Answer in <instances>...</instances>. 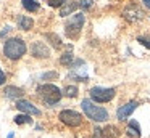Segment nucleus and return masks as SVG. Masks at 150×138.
<instances>
[{
	"mask_svg": "<svg viewBox=\"0 0 150 138\" xmlns=\"http://www.w3.org/2000/svg\"><path fill=\"white\" fill-rule=\"evenodd\" d=\"M36 95L39 96V99L47 106H55L60 103V99L63 98V92L53 83H40L36 88Z\"/></svg>",
	"mask_w": 150,
	"mask_h": 138,
	"instance_id": "1",
	"label": "nucleus"
},
{
	"mask_svg": "<svg viewBox=\"0 0 150 138\" xmlns=\"http://www.w3.org/2000/svg\"><path fill=\"white\" fill-rule=\"evenodd\" d=\"M81 108H82V112L86 114V117L91 119L92 122H107L110 119V114L108 111L103 108V106H98L97 103H94L91 98H84L81 101Z\"/></svg>",
	"mask_w": 150,
	"mask_h": 138,
	"instance_id": "2",
	"label": "nucleus"
},
{
	"mask_svg": "<svg viewBox=\"0 0 150 138\" xmlns=\"http://www.w3.org/2000/svg\"><path fill=\"white\" fill-rule=\"evenodd\" d=\"M28 47H26V42L20 37H11L7 39L4 43V55L5 58H8L10 61H18L26 55Z\"/></svg>",
	"mask_w": 150,
	"mask_h": 138,
	"instance_id": "3",
	"label": "nucleus"
},
{
	"mask_svg": "<svg viewBox=\"0 0 150 138\" xmlns=\"http://www.w3.org/2000/svg\"><path fill=\"white\" fill-rule=\"evenodd\" d=\"M84 22H86V15L84 13H76L73 15L68 21L65 22V34L68 39L71 40H76L81 34L82 27H84Z\"/></svg>",
	"mask_w": 150,
	"mask_h": 138,
	"instance_id": "4",
	"label": "nucleus"
},
{
	"mask_svg": "<svg viewBox=\"0 0 150 138\" xmlns=\"http://www.w3.org/2000/svg\"><path fill=\"white\" fill-rule=\"evenodd\" d=\"M115 95H116V90L115 88H107V87H92L91 90H89V96H91V99L94 103H97V104H102V103H110L111 99L115 98Z\"/></svg>",
	"mask_w": 150,
	"mask_h": 138,
	"instance_id": "5",
	"label": "nucleus"
},
{
	"mask_svg": "<svg viewBox=\"0 0 150 138\" xmlns=\"http://www.w3.org/2000/svg\"><path fill=\"white\" fill-rule=\"evenodd\" d=\"M58 119L62 124H65L66 127L69 128H76V127H81L84 124V117H82L81 112L74 111V109H63L60 111Z\"/></svg>",
	"mask_w": 150,
	"mask_h": 138,
	"instance_id": "6",
	"label": "nucleus"
},
{
	"mask_svg": "<svg viewBox=\"0 0 150 138\" xmlns=\"http://www.w3.org/2000/svg\"><path fill=\"white\" fill-rule=\"evenodd\" d=\"M31 56L36 60H49L50 58V48L47 47L45 42L36 40L31 43Z\"/></svg>",
	"mask_w": 150,
	"mask_h": 138,
	"instance_id": "7",
	"label": "nucleus"
},
{
	"mask_svg": "<svg viewBox=\"0 0 150 138\" xmlns=\"http://www.w3.org/2000/svg\"><path fill=\"white\" fill-rule=\"evenodd\" d=\"M139 108V103L137 101H127V103H124V104H121V106H118V109H116V119L120 122H124V120H127V119L132 116V112L136 111V109Z\"/></svg>",
	"mask_w": 150,
	"mask_h": 138,
	"instance_id": "8",
	"label": "nucleus"
},
{
	"mask_svg": "<svg viewBox=\"0 0 150 138\" xmlns=\"http://www.w3.org/2000/svg\"><path fill=\"white\" fill-rule=\"evenodd\" d=\"M123 16L129 22H136V21H142V19H144V11L137 5H134V3H132V5H129V6L124 8Z\"/></svg>",
	"mask_w": 150,
	"mask_h": 138,
	"instance_id": "9",
	"label": "nucleus"
},
{
	"mask_svg": "<svg viewBox=\"0 0 150 138\" xmlns=\"http://www.w3.org/2000/svg\"><path fill=\"white\" fill-rule=\"evenodd\" d=\"M16 109H18V111H21L23 114H29V116H40V114H42L37 106H34L31 101L23 99V98L16 101Z\"/></svg>",
	"mask_w": 150,
	"mask_h": 138,
	"instance_id": "10",
	"label": "nucleus"
},
{
	"mask_svg": "<svg viewBox=\"0 0 150 138\" xmlns=\"http://www.w3.org/2000/svg\"><path fill=\"white\" fill-rule=\"evenodd\" d=\"M124 133H126L127 138H139L140 135H142V130H140L139 122L134 120V119H131V120L127 122V125H126V130H124Z\"/></svg>",
	"mask_w": 150,
	"mask_h": 138,
	"instance_id": "11",
	"label": "nucleus"
},
{
	"mask_svg": "<svg viewBox=\"0 0 150 138\" xmlns=\"http://www.w3.org/2000/svg\"><path fill=\"white\" fill-rule=\"evenodd\" d=\"M23 95H24V90L20 88V87H16V85H8L4 88V96L8 99H16L18 101V99H21Z\"/></svg>",
	"mask_w": 150,
	"mask_h": 138,
	"instance_id": "12",
	"label": "nucleus"
},
{
	"mask_svg": "<svg viewBox=\"0 0 150 138\" xmlns=\"http://www.w3.org/2000/svg\"><path fill=\"white\" fill-rule=\"evenodd\" d=\"M16 24L21 31H31L34 26V21L31 16H24V15H18L16 16Z\"/></svg>",
	"mask_w": 150,
	"mask_h": 138,
	"instance_id": "13",
	"label": "nucleus"
},
{
	"mask_svg": "<svg viewBox=\"0 0 150 138\" xmlns=\"http://www.w3.org/2000/svg\"><path fill=\"white\" fill-rule=\"evenodd\" d=\"M78 8H79V2L68 0V2L60 8V16H68V15H71V13H74Z\"/></svg>",
	"mask_w": 150,
	"mask_h": 138,
	"instance_id": "14",
	"label": "nucleus"
},
{
	"mask_svg": "<svg viewBox=\"0 0 150 138\" xmlns=\"http://www.w3.org/2000/svg\"><path fill=\"white\" fill-rule=\"evenodd\" d=\"M44 37L47 39V42H49V43L55 48V50H60V48L63 47L62 39H60V35L55 34V32H47V34H44Z\"/></svg>",
	"mask_w": 150,
	"mask_h": 138,
	"instance_id": "15",
	"label": "nucleus"
},
{
	"mask_svg": "<svg viewBox=\"0 0 150 138\" xmlns=\"http://www.w3.org/2000/svg\"><path fill=\"white\" fill-rule=\"evenodd\" d=\"M121 130L116 125H107L105 128H102V138H120Z\"/></svg>",
	"mask_w": 150,
	"mask_h": 138,
	"instance_id": "16",
	"label": "nucleus"
},
{
	"mask_svg": "<svg viewBox=\"0 0 150 138\" xmlns=\"http://www.w3.org/2000/svg\"><path fill=\"white\" fill-rule=\"evenodd\" d=\"M58 63L62 64V66H65V67H71L73 63H74V55H73V51H71V50L65 51V53L60 56Z\"/></svg>",
	"mask_w": 150,
	"mask_h": 138,
	"instance_id": "17",
	"label": "nucleus"
},
{
	"mask_svg": "<svg viewBox=\"0 0 150 138\" xmlns=\"http://www.w3.org/2000/svg\"><path fill=\"white\" fill-rule=\"evenodd\" d=\"M21 3H23L24 10L29 13H36L40 10V3L37 0H21Z\"/></svg>",
	"mask_w": 150,
	"mask_h": 138,
	"instance_id": "18",
	"label": "nucleus"
},
{
	"mask_svg": "<svg viewBox=\"0 0 150 138\" xmlns=\"http://www.w3.org/2000/svg\"><path fill=\"white\" fill-rule=\"evenodd\" d=\"M13 122L16 125H24V124H33V117H31L29 114H18V116H15L13 117Z\"/></svg>",
	"mask_w": 150,
	"mask_h": 138,
	"instance_id": "19",
	"label": "nucleus"
},
{
	"mask_svg": "<svg viewBox=\"0 0 150 138\" xmlns=\"http://www.w3.org/2000/svg\"><path fill=\"white\" fill-rule=\"evenodd\" d=\"M62 92H63V96H66V98H76L79 95V90L76 85H66Z\"/></svg>",
	"mask_w": 150,
	"mask_h": 138,
	"instance_id": "20",
	"label": "nucleus"
},
{
	"mask_svg": "<svg viewBox=\"0 0 150 138\" xmlns=\"http://www.w3.org/2000/svg\"><path fill=\"white\" fill-rule=\"evenodd\" d=\"M68 79H73L76 82H87L89 77H87V74H79L78 69H73V72H69Z\"/></svg>",
	"mask_w": 150,
	"mask_h": 138,
	"instance_id": "21",
	"label": "nucleus"
},
{
	"mask_svg": "<svg viewBox=\"0 0 150 138\" xmlns=\"http://www.w3.org/2000/svg\"><path fill=\"white\" fill-rule=\"evenodd\" d=\"M58 79V72L57 71H49V72L40 74V80H55Z\"/></svg>",
	"mask_w": 150,
	"mask_h": 138,
	"instance_id": "22",
	"label": "nucleus"
},
{
	"mask_svg": "<svg viewBox=\"0 0 150 138\" xmlns=\"http://www.w3.org/2000/svg\"><path fill=\"white\" fill-rule=\"evenodd\" d=\"M137 42H139L142 47H145L150 50V35H139V37H137Z\"/></svg>",
	"mask_w": 150,
	"mask_h": 138,
	"instance_id": "23",
	"label": "nucleus"
},
{
	"mask_svg": "<svg viewBox=\"0 0 150 138\" xmlns=\"http://www.w3.org/2000/svg\"><path fill=\"white\" fill-rule=\"evenodd\" d=\"M47 3H49L50 6H52V8H62L63 5H65L66 2H68V0H45Z\"/></svg>",
	"mask_w": 150,
	"mask_h": 138,
	"instance_id": "24",
	"label": "nucleus"
},
{
	"mask_svg": "<svg viewBox=\"0 0 150 138\" xmlns=\"http://www.w3.org/2000/svg\"><path fill=\"white\" fill-rule=\"evenodd\" d=\"M92 3H94V0H79V6L82 10H89L92 6Z\"/></svg>",
	"mask_w": 150,
	"mask_h": 138,
	"instance_id": "25",
	"label": "nucleus"
},
{
	"mask_svg": "<svg viewBox=\"0 0 150 138\" xmlns=\"http://www.w3.org/2000/svg\"><path fill=\"white\" fill-rule=\"evenodd\" d=\"M92 138H102V128H100V127H94V133H92Z\"/></svg>",
	"mask_w": 150,
	"mask_h": 138,
	"instance_id": "26",
	"label": "nucleus"
},
{
	"mask_svg": "<svg viewBox=\"0 0 150 138\" xmlns=\"http://www.w3.org/2000/svg\"><path fill=\"white\" fill-rule=\"evenodd\" d=\"M5 80H7V74H5L4 71L0 69V85H4V83H5Z\"/></svg>",
	"mask_w": 150,
	"mask_h": 138,
	"instance_id": "27",
	"label": "nucleus"
},
{
	"mask_svg": "<svg viewBox=\"0 0 150 138\" xmlns=\"http://www.w3.org/2000/svg\"><path fill=\"white\" fill-rule=\"evenodd\" d=\"M10 31H11V27H10V26H7V27L4 29V31H0V37H5V35H7Z\"/></svg>",
	"mask_w": 150,
	"mask_h": 138,
	"instance_id": "28",
	"label": "nucleus"
},
{
	"mask_svg": "<svg viewBox=\"0 0 150 138\" xmlns=\"http://www.w3.org/2000/svg\"><path fill=\"white\" fill-rule=\"evenodd\" d=\"M142 3H144V6H145V8L150 10V0H142Z\"/></svg>",
	"mask_w": 150,
	"mask_h": 138,
	"instance_id": "29",
	"label": "nucleus"
},
{
	"mask_svg": "<svg viewBox=\"0 0 150 138\" xmlns=\"http://www.w3.org/2000/svg\"><path fill=\"white\" fill-rule=\"evenodd\" d=\"M8 138H15V135L13 133H8Z\"/></svg>",
	"mask_w": 150,
	"mask_h": 138,
	"instance_id": "30",
	"label": "nucleus"
}]
</instances>
